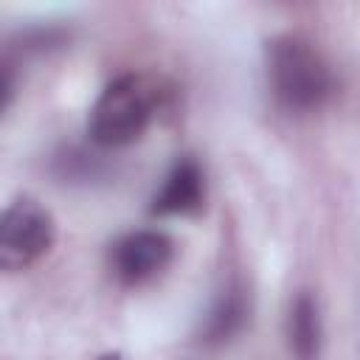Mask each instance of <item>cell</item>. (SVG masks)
Listing matches in <instances>:
<instances>
[{
    "label": "cell",
    "mask_w": 360,
    "mask_h": 360,
    "mask_svg": "<svg viewBox=\"0 0 360 360\" xmlns=\"http://www.w3.org/2000/svg\"><path fill=\"white\" fill-rule=\"evenodd\" d=\"M158 110L155 84L143 76L127 73L110 82L90 110V138L98 146L118 149L135 143L152 124Z\"/></svg>",
    "instance_id": "obj_2"
},
{
    "label": "cell",
    "mask_w": 360,
    "mask_h": 360,
    "mask_svg": "<svg viewBox=\"0 0 360 360\" xmlns=\"http://www.w3.org/2000/svg\"><path fill=\"white\" fill-rule=\"evenodd\" d=\"M98 360H121V354L118 352H110V354H101Z\"/></svg>",
    "instance_id": "obj_8"
},
{
    "label": "cell",
    "mask_w": 360,
    "mask_h": 360,
    "mask_svg": "<svg viewBox=\"0 0 360 360\" xmlns=\"http://www.w3.org/2000/svg\"><path fill=\"white\" fill-rule=\"evenodd\" d=\"M205 205V172L202 166L186 155L174 160L163 186L152 197V214L158 217H191L200 214Z\"/></svg>",
    "instance_id": "obj_5"
},
{
    "label": "cell",
    "mask_w": 360,
    "mask_h": 360,
    "mask_svg": "<svg viewBox=\"0 0 360 360\" xmlns=\"http://www.w3.org/2000/svg\"><path fill=\"white\" fill-rule=\"evenodd\" d=\"M174 259V242L163 231H132L112 242L110 270L118 284L141 287L160 276Z\"/></svg>",
    "instance_id": "obj_4"
},
{
    "label": "cell",
    "mask_w": 360,
    "mask_h": 360,
    "mask_svg": "<svg viewBox=\"0 0 360 360\" xmlns=\"http://www.w3.org/2000/svg\"><path fill=\"white\" fill-rule=\"evenodd\" d=\"M290 352L295 360H318L321 357V312L318 301L309 292H301L290 307Z\"/></svg>",
    "instance_id": "obj_7"
},
{
    "label": "cell",
    "mask_w": 360,
    "mask_h": 360,
    "mask_svg": "<svg viewBox=\"0 0 360 360\" xmlns=\"http://www.w3.org/2000/svg\"><path fill=\"white\" fill-rule=\"evenodd\" d=\"M250 315V298L248 290L242 284H228L219 298L214 301V307L208 309L202 326H200V340L205 346H219L228 343L231 338H236Z\"/></svg>",
    "instance_id": "obj_6"
},
{
    "label": "cell",
    "mask_w": 360,
    "mask_h": 360,
    "mask_svg": "<svg viewBox=\"0 0 360 360\" xmlns=\"http://www.w3.org/2000/svg\"><path fill=\"white\" fill-rule=\"evenodd\" d=\"M53 239L56 225L48 208H42L31 197L14 200L3 211L0 222V267L8 273L31 267L51 250Z\"/></svg>",
    "instance_id": "obj_3"
},
{
    "label": "cell",
    "mask_w": 360,
    "mask_h": 360,
    "mask_svg": "<svg viewBox=\"0 0 360 360\" xmlns=\"http://www.w3.org/2000/svg\"><path fill=\"white\" fill-rule=\"evenodd\" d=\"M267 79L276 101L290 112H312L335 90L326 59L301 37H278L267 48Z\"/></svg>",
    "instance_id": "obj_1"
}]
</instances>
